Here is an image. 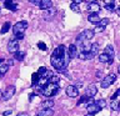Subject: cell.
Here are the masks:
<instances>
[{
  "label": "cell",
  "instance_id": "obj_22",
  "mask_svg": "<svg viewBox=\"0 0 120 116\" xmlns=\"http://www.w3.org/2000/svg\"><path fill=\"white\" fill-rule=\"evenodd\" d=\"M41 106H43V109H51L54 106V101L52 100H45L41 102Z\"/></svg>",
  "mask_w": 120,
  "mask_h": 116
},
{
  "label": "cell",
  "instance_id": "obj_46",
  "mask_svg": "<svg viewBox=\"0 0 120 116\" xmlns=\"http://www.w3.org/2000/svg\"><path fill=\"white\" fill-rule=\"evenodd\" d=\"M1 96H3V91L0 90V99H1Z\"/></svg>",
  "mask_w": 120,
  "mask_h": 116
},
{
  "label": "cell",
  "instance_id": "obj_10",
  "mask_svg": "<svg viewBox=\"0 0 120 116\" xmlns=\"http://www.w3.org/2000/svg\"><path fill=\"white\" fill-rule=\"evenodd\" d=\"M5 7L11 11H16L19 9V5L16 4L15 0H5Z\"/></svg>",
  "mask_w": 120,
  "mask_h": 116
},
{
  "label": "cell",
  "instance_id": "obj_3",
  "mask_svg": "<svg viewBox=\"0 0 120 116\" xmlns=\"http://www.w3.org/2000/svg\"><path fill=\"white\" fill-rule=\"evenodd\" d=\"M115 80H116V75L115 74H109V75H106L103 80H101V84H100V86L103 89H108L110 85H112L115 82Z\"/></svg>",
  "mask_w": 120,
  "mask_h": 116
},
{
  "label": "cell",
  "instance_id": "obj_48",
  "mask_svg": "<svg viewBox=\"0 0 120 116\" xmlns=\"http://www.w3.org/2000/svg\"><path fill=\"white\" fill-rule=\"evenodd\" d=\"M3 61H4V59H0V64H3Z\"/></svg>",
  "mask_w": 120,
  "mask_h": 116
},
{
  "label": "cell",
  "instance_id": "obj_39",
  "mask_svg": "<svg viewBox=\"0 0 120 116\" xmlns=\"http://www.w3.org/2000/svg\"><path fill=\"white\" fill-rule=\"evenodd\" d=\"M11 112H13L11 110H6V111L3 112V115H4V116H9V115H11Z\"/></svg>",
  "mask_w": 120,
  "mask_h": 116
},
{
  "label": "cell",
  "instance_id": "obj_18",
  "mask_svg": "<svg viewBox=\"0 0 120 116\" xmlns=\"http://www.w3.org/2000/svg\"><path fill=\"white\" fill-rule=\"evenodd\" d=\"M55 14H56V10H55L52 6H51V7H49V9H46V10H45V15H44V18H45V19L52 18Z\"/></svg>",
  "mask_w": 120,
  "mask_h": 116
},
{
  "label": "cell",
  "instance_id": "obj_14",
  "mask_svg": "<svg viewBox=\"0 0 120 116\" xmlns=\"http://www.w3.org/2000/svg\"><path fill=\"white\" fill-rule=\"evenodd\" d=\"M99 61L100 62H108V64H112V61H114V59H110V56H109L108 54H105V52H103V54L99 55Z\"/></svg>",
  "mask_w": 120,
  "mask_h": 116
},
{
  "label": "cell",
  "instance_id": "obj_15",
  "mask_svg": "<svg viewBox=\"0 0 120 116\" xmlns=\"http://www.w3.org/2000/svg\"><path fill=\"white\" fill-rule=\"evenodd\" d=\"M88 20L93 24H98L100 21V16L98 15V13H90V15L88 16Z\"/></svg>",
  "mask_w": 120,
  "mask_h": 116
},
{
  "label": "cell",
  "instance_id": "obj_9",
  "mask_svg": "<svg viewBox=\"0 0 120 116\" xmlns=\"http://www.w3.org/2000/svg\"><path fill=\"white\" fill-rule=\"evenodd\" d=\"M86 110H88L89 114L95 115L96 112H99V111H100V109H99V106H98L95 102H94V101H91V102H89V104H88V106H86Z\"/></svg>",
  "mask_w": 120,
  "mask_h": 116
},
{
  "label": "cell",
  "instance_id": "obj_17",
  "mask_svg": "<svg viewBox=\"0 0 120 116\" xmlns=\"http://www.w3.org/2000/svg\"><path fill=\"white\" fill-rule=\"evenodd\" d=\"M81 34H82V36H84L85 40H90V39H93V36H94V34H95V33H94V30L88 29V30H84Z\"/></svg>",
  "mask_w": 120,
  "mask_h": 116
},
{
  "label": "cell",
  "instance_id": "obj_11",
  "mask_svg": "<svg viewBox=\"0 0 120 116\" xmlns=\"http://www.w3.org/2000/svg\"><path fill=\"white\" fill-rule=\"evenodd\" d=\"M98 94V87L95 85H89L88 86V89H86V92H85V95L88 96V97H94Z\"/></svg>",
  "mask_w": 120,
  "mask_h": 116
},
{
  "label": "cell",
  "instance_id": "obj_16",
  "mask_svg": "<svg viewBox=\"0 0 120 116\" xmlns=\"http://www.w3.org/2000/svg\"><path fill=\"white\" fill-rule=\"evenodd\" d=\"M52 115H54L52 109H43L38 112V116H52Z\"/></svg>",
  "mask_w": 120,
  "mask_h": 116
},
{
  "label": "cell",
  "instance_id": "obj_38",
  "mask_svg": "<svg viewBox=\"0 0 120 116\" xmlns=\"http://www.w3.org/2000/svg\"><path fill=\"white\" fill-rule=\"evenodd\" d=\"M29 3H31L33 5H39L40 0H29Z\"/></svg>",
  "mask_w": 120,
  "mask_h": 116
},
{
  "label": "cell",
  "instance_id": "obj_24",
  "mask_svg": "<svg viewBox=\"0 0 120 116\" xmlns=\"http://www.w3.org/2000/svg\"><path fill=\"white\" fill-rule=\"evenodd\" d=\"M14 56H15V59L16 60H19V61H21V60H24V58H25V52L24 51H15L14 52Z\"/></svg>",
  "mask_w": 120,
  "mask_h": 116
},
{
  "label": "cell",
  "instance_id": "obj_23",
  "mask_svg": "<svg viewBox=\"0 0 120 116\" xmlns=\"http://www.w3.org/2000/svg\"><path fill=\"white\" fill-rule=\"evenodd\" d=\"M110 109L114 111H118L119 110V100L118 99H114L110 101Z\"/></svg>",
  "mask_w": 120,
  "mask_h": 116
},
{
  "label": "cell",
  "instance_id": "obj_40",
  "mask_svg": "<svg viewBox=\"0 0 120 116\" xmlns=\"http://www.w3.org/2000/svg\"><path fill=\"white\" fill-rule=\"evenodd\" d=\"M8 65H9V66H13L14 65V60H11V59H9V60H8Z\"/></svg>",
  "mask_w": 120,
  "mask_h": 116
},
{
  "label": "cell",
  "instance_id": "obj_47",
  "mask_svg": "<svg viewBox=\"0 0 120 116\" xmlns=\"http://www.w3.org/2000/svg\"><path fill=\"white\" fill-rule=\"evenodd\" d=\"M85 1H88V3H91V1H94V0H85Z\"/></svg>",
  "mask_w": 120,
  "mask_h": 116
},
{
  "label": "cell",
  "instance_id": "obj_43",
  "mask_svg": "<svg viewBox=\"0 0 120 116\" xmlns=\"http://www.w3.org/2000/svg\"><path fill=\"white\" fill-rule=\"evenodd\" d=\"M82 1V0H73V3H75V4H80Z\"/></svg>",
  "mask_w": 120,
  "mask_h": 116
},
{
  "label": "cell",
  "instance_id": "obj_32",
  "mask_svg": "<svg viewBox=\"0 0 120 116\" xmlns=\"http://www.w3.org/2000/svg\"><path fill=\"white\" fill-rule=\"evenodd\" d=\"M46 70H48V69H46L45 66H41L40 69L38 70V75H39V77H40V76H44V75L46 74Z\"/></svg>",
  "mask_w": 120,
  "mask_h": 116
},
{
  "label": "cell",
  "instance_id": "obj_45",
  "mask_svg": "<svg viewBox=\"0 0 120 116\" xmlns=\"http://www.w3.org/2000/svg\"><path fill=\"white\" fill-rule=\"evenodd\" d=\"M85 116H95V115H93V114H86Z\"/></svg>",
  "mask_w": 120,
  "mask_h": 116
},
{
  "label": "cell",
  "instance_id": "obj_4",
  "mask_svg": "<svg viewBox=\"0 0 120 116\" xmlns=\"http://www.w3.org/2000/svg\"><path fill=\"white\" fill-rule=\"evenodd\" d=\"M26 28H28V21L22 20V21L16 22V24L13 26V33H14V35H15V34H19V33H24Z\"/></svg>",
  "mask_w": 120,
  "mask_h": 116
},
{
  "label": "cell",
  "instance_id": "obj_6",
  "mask_svg": "<svg viewBox=\"0 0 120 116\" xmlns=\"http://www.w3.org/2000/svg\"><path fill=\"white\" fill-rule=\"evenodd\" d=\"M8 50H9V52H14L19 50V40L16 39H11L9 41V44H8Z\"/></svg>",
  "mask_w": 120,
  "mask_h": 116
},
{
  "label": "cell",
  "instance_id": "obj_8",
  "mask_svg": "<svg viewBox=\"0 0 120 116\" xmlns=\"http://www.w3.org/2000/svg\"><path fill=\"white\" fill-rule=\"evenodd\" d=\"M68 56H69L70 59H74V58H76V55H78V46L76 45H74V44H71L69 47H68Z\"/></svg>",
  "mask_w": 120,
  "mask_h": 116
},
{
  "label": "cell",
  "instance_id": "obj_34",
  "mask_svg": "<svg viewBox=\"0 0 120 116\" xmlns=\"http://www.w3.org/2000/svg\"><path fill=\"white\" fill-rule=\"evenodd\" d=\"M38 47L43 51L46 50V45H45V43H43V41H39V43H38Z\"/></svg>",
  "mask_w": 120,
  "mask_h": 116
},
{
  "label": "cell",
  "instance_id": "obj_36",
  "mask_svg": "<svg viewBox=\"0 0 120 116\" xmlns=\"http://www.w3.org/2000/svg\"><path fill=\"white\" fill-rule=\"evenodd\" d=\"M15 39H16V40H21V39H24V33L15 34Z\"/></svg>",
  "mask_w": 120,
  "mask_h": 116
},
{
  "label": "cell",
  "instance_id": "obj_44",
  "mask_svg": "<svg viewBox=\"0 0 120 116\" xmlns=\"http://www.w3.org/2000/svg\"><path fill=\"white\" fill-rule=\"evenodd\" d=\"M96 76H98V77L101 76V71H98V72H96Z\"/></svg>",
  "mask_w": 120,
  "mask_h": 116
},
{
  "label": "cell",
  "instance_id": "obj_27",
  "mask_svg": "<svg viewBox=\"0 0 120 116\" xmlns=\"http://www.w3.org/2000/svg\"><path fill=\"white\" fill-rule=\"evenodd\" d=\"M9 30H10V22L6 21V22H4V25H3L1 30H0V33H1V34H5V33L9 31Z\"/></svg>",
  "mask_w": 120,
  "mask_h": 116
},
{
  "label": "cell",
  "instance_id": "obj_28",
  "mask_svg": "<svg viewBox=\"0 0 120 116\" xmlns=\"http://www.w3.org/2000/svg\"><path fill=\"white\" fill-rule=\"evenodd\" d=\"M95 104L98 105V106H99L100 110H101V109H104L105 106H106V101H105L104 99H99L98 101H95Z\"/></svg>",
  "mask_w": 120,
  "mask_h": 116
},
{
  "label": "cell",
  "instance_id": "obj_29",
  "mask_svg": "<svg viewBox=\"0 0 120 116\" xmlns=\"http://www.w3.org/2000/svg\"><path fill=\"white\" fill-rule=\"evenodd\" d=\"M59 81H60V77L55 76V75L50 76V77H49V80H48V82H52V84H59Z\"/></svg>",
  "mask_w": 120,
  "mask_h": 116
},
{
  "label": "cell",
  "instance_id": "obj_41",
  "mask_svg": "<svg viewBox=\"0 0 120 116\" xmlns=\"http://www.w3.org/2000/svg\"><path fill=\"white\" fill-rule=\"evenodd\" d=\"M115 0H104V3L105 4H114Z\"/></svg>",
  "mask_w": 120,
  "mask_h": 116
},
{
  "label": "cell",
  "instance_id": "obj_42",
  "mask_svg": "<svg viewBox=\"0 0 120 116\" xmlns=\"http://www.w3.org/2000/svg\"><path fill=\"white\" fill-rule=\"evenodd\" d=\"M16 116H29L28 112H20V114H18Z\"/></svg>",
  "mask_w": 120,
  "mask_h": 116
},
{
  "label": "cell",
  "instance_id": "obj_5",
  "mask_svg": "<svg viewBox=\"0 0 120 116\" xmlns=\"http://www.w3.org/2000/svg\"><path fill=\"white\" fill-rule=\"evenodd\" d=\"M14 94H15V86H8L6 87V90L3 92V96H1V99L3 100H5V101H8V100H10L11 97L14 96Z\"/></svg>",
  "mask_w": 120,
  "mask_h": 116
},
{
  "label": "cell",
  "instance_id": "obj_31",
  "mask_svg": "<svg viewBox=\"0 0 120 116\" xmlns=\"http://www.w3.org/2000/svg\"><path fill=\"white\" fill-rule=\"evenodd\" d=\"M99 24V26H101V28H105L108 24H109V19L108 18H104V19H100V21L98 22Z\"/></svg>",
  "mask_w": 120,
  "mask_h": 116
},
{
  "label": "cell",
  "instance_id": "obj_12",
  "mask_svg": "<svg viewBox=\"0 0 120 116\" xmlns=\"http://www.w3.org/2000/svg\"><path fill=\"white\" fill-rule=\"evenodd\" d=\"M88 10L90 11V13H99L100 11V5L95 1H91L88 4Z\"/></svg>",
  "mask_w": 120,
  "mask_h": 116
},
{
  "label": "cell",
  "instance_id": "obj_21",
  "mask_svg": "<svg viewBox=\"0 0 120 116\" xmlns=\"http://www.w3.org/2000/svg\"><path fill=\"white\" fill-rule=\"evenodd\" d=\"M90 52H91L93 56H95L98 52H99V44H98V43L91 44V46H90Z\"/></svg>",
  "mask_w": 120,
  "mask_h": 116
},
{
  "label": "cell",
  "instance_id": "obj_20",
  "mask_svg": "<svg viewBox=\"0 0 120 116\" xmlns=\"http://www.w3.org/2000/svg\"><path fill=\"white\" fill-rule=\"evenodd\" d=\"M105 54H108L110 56V59H114V55H115V51H114V47L111 46V45H108L106 47H105Z\"/></svg>",
  "mask_w": 120,
  "mask_h": 116
},
{
  "label": "cell",
  "instance_id": "obj_33",
  "mask_svg": "<svg viewBox=\"0 0 120 116\" xmlns=\"http://www.w3.org/2000/svg\"><path fill=\"white\" fill-rule=\"evenodd\" d=\"M105 9H106L108 11H114L115 10V7H114V4H105Z\"/></svg>",
  "mask_w": 120,
  "mask_h": 116
},
{
  "label": "cell",
  "instance_id": "obj_2",
  "mask_svg": "<svg viewBox=\"0 0 120 116\" xmlns=\"http://www.w3.org/2000/svg\"><path fill=\"white\" fill-rule=\"evenodd\" d=\"M59 92V84H52V82H46L43 89H41V94L46 97H51Z\"/></svg>",
  "mask_w": 120,
  "mask_h": 116
},
{
  "label": "cell",
  "instance_id": "obj_13",
  "mask_svg": "<svg viewBox=\"0 0 120 116\" xmlns=\"http://www.w3.org/2000/svg\"><path fill=\"white\" fill-rule=\"evenodd\" d=\"M38 6H39L41 10H46V9L52 6V3H51V0H40V3Z\"/></svg>",
  "mask_w": 120,
  "mask_h": 116
},
{
  "label": "cell",
  "instance_id": "obj_7",
  "mask_svg": "<svg viewBox=\"0 0 120 116\" xmlns=\"http://www.w3.org/2000/svg\"><path fill=\"white\" fill-rule=\"evenodd\" d=\"M66 95L70 97H76L79 95V89L74 85H69L66 87Z\"/></svg>",
  "mask_w": 120,
  "mask_h": 116
},
{
  "label": "cell",
  "instance_id": "obj_37",
  "mask_svg": "<svg viewBox=\"0 0 120 116\" xmlns=\"http://www.w3.org/2000/svg\"><path fill=\"white\" fill-rule=\"evenodd\" d=\"M119 95H120V89H118V90L115 91V94L111 96V100H114V99H118V96H119Z\"/></svg>",
  "mask_w": 120,
  "mask_h": 116
},
{
  "label": "cell",
  "instance_id": "obj_19",
  "mask_svg": "<svg viewBox=\"0 0 120 116\" xmlns=\"http://www.w3.org/2000/svg\"><path fill=\"white\" fill-rule=\"evenodd\" d=\"M76 56H79V59H81V60H91L94 58L91 55V52H80Z\"/></svg>",
  "mask_w": 120,
  "mask_h": 116
},
{
  "label": "cell",
  "instance_id": "obj_30",
  "mask_svg": "<svg viewBox=\"0 0 120 116\" xmlns=\"http://www.w3.org/2000/svg\"><path fill=\"white\" fill-rule=\"evenodd\" d=\"M70 9L75 11V13H80V6H79V4H75V3H71L70 4Z\"/></svg>",
  "mask_w": 120,
  "mask_h": 116
},
{
  "label": "cell",
  "instance_id": "obj_26",
  "mask_svg": "<svg viewBox=\"0 0 120 116\" xmlns=\"http://www.w3.org/2000/svg\"><path fill=\"white\" fill-rule=\"evenodd\" d=\"M9 65L8 64H0V75H4L8 72V70H9Z\"/></svg>",
  "mask_w": 120,
  "mask_h": 116
},
{
  "label": "cell",
  "instance_id": "obj_35",
  "mask_svg": "<svg viewBox=\"0 0 120 116\" xmlns=\"http://www.w3.org/2000/svg\"><path fill=\"white\" fill-rule=\"evenodd\" d=\"M38 80H39V75H38V72L33 74V86L35 84H38Z\"/></svg>",
  "mask_w": 120,
  "mask_h": 116
},
{
  "label": "cell",
  "instance_id": "obj_1",
  "mask_svg": "<svg viewBox=\"0 0 120 116\" xmlns=\"http://www.w3.org/2000/svg\"><path fill=\"white\" fill-rule=\"evenodd\" d=\"M69 61H70V58L68 56L65 46L64 45H59L54 50V52H52V55L50 58L51 65L58 71H65V69L69 65Z\"/></svg>",
  "mask_w": 120,
  "mask_h": 116
},
{
  "label": "cell",
  "instance_id": "obj_25",
  "mask_svg": "<svg viewBox=\"0 0 120 116\" xmlns=\"http://www.w3.org/2000/svg\"><path fill=\"white\" fill-rule=\"evenodd\" d=\"M91 97H88L86 95H84V96H81L80 99H79V101H78V105H81V104H84V102H91Z\"/></svg>",
  "mask_w": 120,
  "mask_h": 116
}]
</instances>
